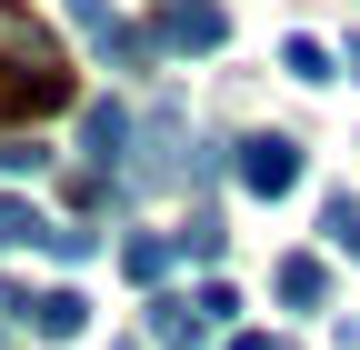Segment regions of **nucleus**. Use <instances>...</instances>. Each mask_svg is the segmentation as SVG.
I'll return each mask as SVG.
<instances>
[{"label": "nucleus", "mask_w": 360, "mask_h": 350, "mask_svg": "<svg viewBox=\"0 0 360 350\" xmlns=\"http://www.w3.org/2000/svg\"><path fill=\"white\" fill-rule=\"evenodd\" d=\"M70 101V70L51 60V40H40V20H20L11 0H0V120H40V110H60Z\"/></svg>", "instance_id": "1"}, {"label": "nucleus", "mask_w": 360, "mask_h": 350, "mask_svg": "<svg viewBox=\"0 0 360 350\" xmlns=\"http://www.w3.org/2000/svg\"><path fill=\"white\" fill-rule=\"evenodd\" d=\"M240 190L250 200L300 190V141H290V130H250V141H240Z\"/></svg>", "instance_id": "2"}, {"label": "nucleus", "mask_w": 360, "mask_h": 350, "mask_svg": "<svg viewBox=\"0 0 360 350\" xmlns=\"http://www.w3.org/2000/svg\"><path fill=\"white\" fill-rule=\"evenodd\" d=\"M220 40H231V11H220V0H160V51H220Z\"/></svg>", "instance_id": "3"}, {"label": "nucleus", "mask_w": 360, "mask_h": 350, "mask_svg": "<svg viewBox=\"0 0 360 350\" xmlns=\"http://www.w3.org/2000/svg\"><path fill=\"white\" fill-rule=\"evenodd\" d=\"M130 130H141V120H130L120 101H90V120H80V150H90V181H120V170H130Z\"/></svg>", "instance_id": "4"}, {"label": "nucleus", "mask_w": 360, "mask_h": 350, "mask_svg": "<svg viewBox=\"0 0 360 350\" xmlns=\"http://www.w3.org/2000/svg\"><path fill=\"white\" fill-rule=\"evenodd\" d=\"M70 20L90 30V51H101V60H120V70H150V40L130 30V20H110V0H70Z\"/></svg>", "instance_id": "5"}, {"label": "nucleus", "mask_w": 360, "mask_h": 350, "mask_svg": "<svg viewBox=\"0 0 360 350\" xmlns=\"http://www.w3.org/2000/svg\"><path fill=\"white\" fill-rule=\"evenodd\" d=\"M270 290H281L290 311H321V300H330V271H321V260H310V250H290L281 271H270Z\"/></svg>", "instance_id": "6"}, {"label": "nucleus", "mask_w": 360, "mask_h": 350, "mask_svg": "<svg viewBox=\"0 0 360 350\" xmlns=\"http://www.w3.org/2000/svg\"><path fill=\"white\" fill-rule=\"evenodd\" d=\"M30 330H40V340H80V330H90V300H80V290H40V300H30Z\"/></svg>", "instance_id": "7"}, {"label": "nucleus", "mask_w": 360, "mask_h": 350, "mask_svg": "<svg viewBox=\"0 0 360 350\" xmlns=\"http://www.w3.org/2000/svg\"><path fill=\"white\" fill-rule=\"evenodd\" d=\"M200 330H210L200 300H150V340H170V350H180V340H200Z\"/></svg>", "instance_id": "8"}, {"label": "nucleus", "mask_w": 360, "mask_h": 350, "mask_svg": "<svg viewBox=\"0 0 360 350\" xmlns=\"http://www.w3.org/2000/svg\"><path fill=\"white\" fill-rule=\"evenodd\" d=\"M170 250H180V240L141 231V240H120V271H130V280H160V271H170Z\"/></svg>", "instance_id": "9"}, {"label": "nucleus", "mask_w": 360, "mask_h": 350, "mask_svg": "<svg viewBox=\"0 0 360 350\" xmlns=\"http://www.w3.org/2000/svg\"><path fill=\"white\" fill-rule=\"evenodd\" d=\"M20 240H51V221L30 200H0V250H20Z\"/></svg>", "instance_id": "10"}, {"label": "nucleus", "mask_w": 360, "mask_h": 350, "mask_svg": "<svg viewBox=\"0 0 360 350\" xmlns=\"http://www.w3.org/2000/svg\"><path fill=\"white\" fill-rule=\"evenodd\" d=\"M321 231H330V250H350V260H360V200H350V190L321 210Z\"/></svg>", "instance_id": "11"}, {"label": "nucleus", "mask_w": 360, "mask_h": 350, "mask_svg": "<svg viewBox=\"0 0 360 350\" xmlns=\"http://www.w3.org/2000/svg\"><path fill=\"white\" fill-rule=\"evenodd\" d=\"M281 70L290 80H330V51H321V40H281Z\"/></svg>", "instance_id": "12"}, {"label": "nucleus", "mask_w": 360, "mask_h": 350, "mask_svg": "<svg viewBox=\"0 0 360 350\" xmlns=\"http://www.w3.org/2000/svg\"><path fill=\"white\" fill-rule=\"evenodd\" d=\"M220 240H231V231H220L210 210H191V231H180V250H191V260H220Z\"/></svg>", "instance_id": "13"}, {"label": "nucleus", "mask_w": 360, "mask_h": 350, "mask_svg": "<svg viewBox=\"0 0 360 350\" xmlns=\"http://www.w3.org/2000/svg\"><path fill=\"white\" fill-rule=\"evenodd\" d=\"M40 250H51V260H90V250H101V240H90L80 221H51V240H40Z\"/></svg>", "instance_id": "14"}, {"label": "nucleus", "mask_w": 360, "mask_h": 350, "mask_svg": "<svg viewBox=\"0 0 360 350\" xmlns=\"http://www.w3.org/2000/svg\"><path fill=\"white\" fill-rule=\"evenodd\" d=\"M191 300H200V311H210V330H220V320H240V300H231V280H200Z\"/></svg>", "instance_id": "15"}, {"label": "nucleus", "mask_w": 360, "mask_h": 350, "mask_svg": "<svg viewBox=\"0 0 360 350\" xmlns=\"http://www.w3.org/2000/svg\"><path fill=\"white\" fill-rule=\"evenodd\" d=\"M0 170H51V150L40 141H0Z\"/></svg>", "instance_id": "16"}, {"label": "nucleus", "mask_w": 360, "mask_h": 350, "mask_svg": "<svg viewBox=\"0 0 360 350\" xmlns=\"http://www.w3.org/2000/svg\"><path fill=\"white\" fill-rule=\"evenodd\" d=\"M231 350H290V340H270V330H240V340H231Z\"/></svg>", "instance_id": "17"}]
</instances>
